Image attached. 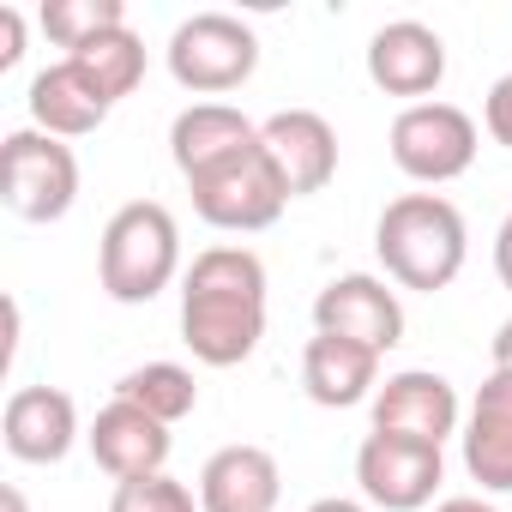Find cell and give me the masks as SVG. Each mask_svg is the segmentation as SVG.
Returning a JSON list of instances; mask_svg holds the SVG:
<instances>
[{
    "instance_id": "1",
    "label": "cell",
    "mask_w": 512,
    "mask_h": 512,
    "mask_svg": "<svg viewBox=\"0 0 512 512\" xmlns=\"http://www.w3.org/2000/svg\"><path fill=\"white\" fill-rule=\"evenodd\" d=\"M266 338V260L253 247H205L181 272V344L205 368H241Z\"/></svg>"
},
{
    "instance_id": "2",
    "label": "cell",
    "mask_w": 512,
    "mask_h": 512,
    "mask_svg": "<svg viewBox=\"0 0 512 512\" xmlns=\"http://www.w3.org/2000/svg\"><path fill=\"white\" fill-rule=\"evenodd\" d=\"M374 253L398 290H446L470 260L464 211L446 193H398L374 223Z\"/></svg>"
},
{
    "instance_id": "3",
    "label": "cell",
    "mask_w": 512,
    "mask_h": 512,
    "mask_svg": "<svg viewBox=\"0 0 512 512\" xmlns=\"http://www.w3.org/2000/svg\"><path fill=\"white\" fill-rule=\"evenodd\" d=\"M181 272V229H175V211L157 205V199H133L121 205L109 223H103V241H97V278H103V296L121 302V308H145L157 302Z\"/></svg>"
},
{
    "instance_id": "4",
    "label": "cell",
    "mask_w": 512,
    "mask_h": 512,
    "mask_svg": "<svg viewBox=\"0 0 512 512\" xmlns=\"http://www.w3.org/2000/svg\"><path fill=\"white\" fill-rule=\"evenodd\" d=\"M0 205L25 223H61L79 205V157L67 139L43 127H19L0 139Z\"/></svg>"
},
{
    "instance_id": "5",
    "label": "cell",
    "mask_w": 512,
    "mask_h": 512,
    "mask_svg": "<svg viewBox=\"0 0 512 512\" xmlns=\"http://www.w3.org/2000/svg\"><path fill=\"white\" fill-rule=\"evenodd\" d=\"M169 79L193 97H223V91H241L253 73H260V37H253L247 19L235 13H193L175 25L169 49Z\"/></svg>"
},
{
    "instance_id": "6",
    "label": "cell",
    "mask_w": 512,
    "mask_h": 512,
    "mask_svg": "<svg viewBox=\"0 0 512 512\" xmlns=\"http://www.w3.org/2000/svg\"><path fill=\"white\" fill-rule=\"evenodd\" d=\"M187 193H193V211L223 235L272 229L284 217V205H290V187H284L266 139L253 151H241V157H229V163H217V169H205V175H193Z\"/></svg>"
},
{
    "instance_id": "7",
    "label": "cell",
    "mask_w": 512,
    "mask_h": 512,
    "mask_svg": "<svg viewBox=\"0 0 512 512\" xmlns=\"http://www.w3.org/2000/svg\"><path fill=\"white\" fill-rule=\"evenodd\" d=\"M386 145H392V163H398L410 181L446 187V181H458V175L476 163L482 133H476V121H470L458 103L428 97V103H404V109H398Z\"/></svg>"
},
{
    "instance_id": "8",
    "label": "cell",
    "mask_w": 512,
    "mask_h": 512,
    "mask_svg": "<svg viewBox=\"0 0 512 512\" xmlns=\"http://www.w3.org/2000/svg\"><path fill=\"white\" fill-rule=\"evenodd\" d=\"M356 482H362V500L380 512H422V506H434V494L446 482V458H440V446H422V440L368 434L356 446Z\"/></svg>"
},
{
    "instance_id": "9",
    "label": "cell",
    "mask_w": 512,
    "mask_h": 512,
    "mask_svg": "<svg viewBox=\"0 0 512 512\" xmlns=\"http://www.w3.org/2000/svg\"><path fill=\"white\" fill-rule=\"evenodd\" d=\"M314 332L326 338H350L374 356L404 344V302L398 290H386V278L374 272H344L314 296Z\"/></svg>"
},
{
    "instance_id": "10",
    "label": "cell",
    "mask_w": 512,
    "mask_h": 512,
    "mask_svg": "<svg viewBox=\"0 0 512 512\" xmlns=\"http://www.w3.org/2000/svg\"><path fill=\"white\" fill-rule=\"evenodd\" d=\"M464 422V404L452 392L446 374L434 368H404L386 374V386L374 392V434H398V440H422V446H446Z\"/></svg>"
},
{
    "instance_id": "11",
    "label": "cell",
    "mask_w": 512,
    "mask_h": 512,
    "mask_svg": "<svg viewBox=\"0 0 512 512\" xmlns=\"http://www.w3.org/2000/svg\"><path fill=\"white\" fill-rule=\"evenodd\" d=\"M368 79L386 97L428 103V91H440V79H446V43H440V31H428L422 19L380 25L368 37Z\"/></svg>"
},
{
    "instance_id": "12",
    "label": "cell",
    "mask_w": 512,
    "mask_h": 512,
    "mask_svg": "<svg viewBox=\"0 0 512 512\" xmlns=\"http://www.w3.org/2000/svg\"><path fill=\"white\" fill-rule=\"evenodd\" d=\"M85 446H91L97 470H109L115 482H139V476H163L175 440H169V422L145 416L127 398H109L97 410V422L85 428Z\"/></svg>"
},
{
    "instance_id": "13",
    "label": "cell",
    "mask_w": 512,
    "mask_h": 512,
    "mask_svg": "<svg viewBox=\"0 0 512 512\" xmlns=\"http://www.w3.org/2000/svg\"><path fill=\"white\" fill-rule=\"evenodd\" d=\"M260 139L290 187V199H308V193H326L332 175H338V133L326 115L314 109H278L260 121Z\"/></svg>"
},
{
    "instance_id": "14",
    "label": "cell",
    "mask_w": 512,
    "mask_h": 512,
    "mask_svg": "<svg viewBox=\"0 0 512 512\" xmlns=\"http://www.w3.org/2000/svg\"><path fill=\"white\" fill-rule=\"evenodd\" d=\"M0 440L19 464H61L79 446V404L61 386H19L0 416Z\"/></svg>"
},
{
    "instance_id": "15",
    "label": "cell",
    "mask_w": 512,
    "mask_h": 512,
    "mask_svg": "<svg viewBox=\"0 0 512 512\" xmlns=\"http://www.w3.org/2000/svg\"><path fill=\"white\" fill-rule=\"evenodd\" d=\"M458 440H464L470 482H482L488 494H512V374L506 368H488Z\"/></svg>"
},
{
    "instance_id": "16",
    "label": "cell",
    "mask_w": 512,
    "mask_h": 512,
    "mask_svg": "<svg viewBox=\"0 0 512 512\" xmlns=\"http://www.w3.org/2000/svg\"><path fill=\"white\" fill-rule=\"evenodd\" d=\"M284 470L266 446H223L199 470V512H278Z\"/></svg>"
},
{
    "instance_id": "17",
    "label": "cell",
    "mask_w": 512,
    "mask_h": 512,
    "mask_svg": "<svg viewBox=\"0 0 512 512\" xmlns=\"http://www.w3.org/2000/svg\"><path fill=\"white\" fill-rule=\"evenodd\" d=\"M31 121L43 127V133H55V139H85V133H97L103 121H109V109H115V97L79 67V61H55V67H43L37 79H31Z\"/></svg>"
},
{
    "instance_id": "18",
    "label": "cell",
    "mask_w": 512,
    "mask_h": 512,
    "mask_svg": "<svg viewBox=\"0 0 512 512\" xmlns=\"http://www.w3.org/2000/svg\"><path fill=\"white\" fill-rule=\"evenodd\" d=\"M253 145H260V121H247L235 103H193L169 127V157H175L181 181H193V175H205Z\"/></svg>"
},
{
    "instance_id": "19",
    "label": "cell",
    "mask_w": 512,
    "mask_h": 512,
    "mask_svg": "<svg viewBox=\"0 0 512 512\" xmlns=\"http://www.w3.org/2000/svg\"><path fill=\"white\" fill-rule=\"evenodd\" d=\"M302 386H308V398L320 410H350V404L380 392V356L350 344V338L314 332L308 350H302Z\"/></svg>"
},
{
    "instance_id": "20",
    "label": "cell",
    "mask_w": 512,
    "mask_h": 512,
    "mask_svg": "<svg viewBox=\"0 0 512 512\" xmlns=\"http://www.w3.org/2000/svg\"><path fill=\"white\" fill-rule=\"evenodd\" d=\"M115 398H127V404H139L145 416H157V422L175 428L181 416L199 410V380H193V368H181V362H145V368L121 374Z\"/></svg>"
},
{
    "instance_id": "21",
    "label": "cell",
    "mask_w": 512,
    "mask_h": 512,
    "mask_svg": "<svg viewBox=\"0 0 512 512\" xmlns=\"http://www.w3.org/2000/svg\"><path fill=\"white\" fill-rule=\"evenodd\" d=\"M37 25L49 31V43H55V49L79 55L85 43H97V37L121 31V25H127V7H121V0H43Z\"/></svg>"
},
{
    "instance_id": "22",
    "label": "cell",
    "mask_w": 512,
    "mask_h": 512,
    "mask_svg": "<svg viewBox=\"0 0 512 512\" xmlns=\"http://www.w3.org/2000/svg\"><path fill=\"white\" fill-rule=\"evenodd\" d=\"M67 61H79L115 103L121 97H133L139 91V79H145V43L133 37V25H121V31H109V37H97V43H85L79 55H67Z\"/></svg>"
},
{
    "instance_id": "23",
    "label": "cell",
    "mask_w": 512,
    "mask_h": 512,
    "mask_svg": "<svg viewBox=\"0 0 512 512\" xmlns=\"http://www.w3.org/2000/svg\"><path fill=\"white\" fill-rule=\"evenodd\" d=\"M109 512H199V494L163 470V476L115 482V500H109Z\"/></svg>"
},
{
    "instance_id": "24",
    "label": "cell",
    "mask_w": 512,
    "mask_h": 512,
    "mask_svg": "<svg viewBox=\"0 0 512 512\" xmlns=\"http://www.w3.org/2000/svg\"><path fill=\"white\" fill-rule=\"evenodd\" d=\"M482 127H488V139H494V145H506V151H512V73H506V79H494V91L482 97Z\"/></svg>"
},
{
    "instance_id": "25",
    "label": "cell",
    "mask_w": 512,
    "mask_h": 512,
    "mask_svg": "<svg viewBox=\"0 0 512 512\" xmlns=\"http://www.w3.org/2000/svg\"><path fill=\"white\" fill-rule=\"evenodd\" d=\"M25 61V13L0 7V73H13Z\"/></svg>"
},
{
    "instance_id": "26",
    "label": "cell",
    "mask_w": 512,
    "mask_h": 512,
    "mask_svg": "<svg viewBox=\"0 0 512 512\" xmlns=\"http://www.w3.org/2000/svg\"><path fill=\"white\" fill-rule=\"evenodd\" d=\"M494 272H500V284L512 290V211H506V223L494 229Z\"/></svg>"
},
{
    "instance_id": "27",
    "label": "cell",
    "mask_w": 512,
    "mask_h": 512,
    "mask_svg": "<svg viewBox=\"0 0 512 512\" xmlns=\"http://www.w3.org/2000/svg\"><path fill=\"white\" fill-rule=\"evenodd\" d=\"M488 362H494V368H506V374H512V320H500V332H494V338H488Z\"/></svg>"
},
{
    "instance_id": "28",
    "label": "cell",
    "mask_w": 512,
    "mask_h": 512,
    "mask_svg": "<svg viewBox=\"0 0 512 512\" xmlns=\"http://www.w3.org/2000/svg\"><path fill=\"white\" fill-rule=\"evenodd\" d=\"M308 512H374L368 500H350V494H326V500H314Z\"/></svg>"
},
{
    "instance_id": "29",
    "label": "cell",
    "mask_w": 512,
    "mask_h": 512,
    "mask_svg": "<svg viewBox=\"0 0 512 512\" xmlns=\"http://www.w3.org/2000/svg\"><path fill=\"white\" fill-rule=\"evenodd\" d=\"M434 512H494V506H488L482 494H452V500H440Z\"/></svg>"
},
{
    "instance_id": "30",
    "label": "cell",
    "mask_w": 512,
    "mask_h": 512,
    "mask_svg": "<svg viewBox=\"0 0 512 512\" xmlns=\"http://www.w3.org/2000/svg\"><path fill=\"white\" fill-rule=\"evenodd\" d=\"M0 512H31V506H25V488H19V482H7V488H0Z\"/></svg>"
}]
</instances>
